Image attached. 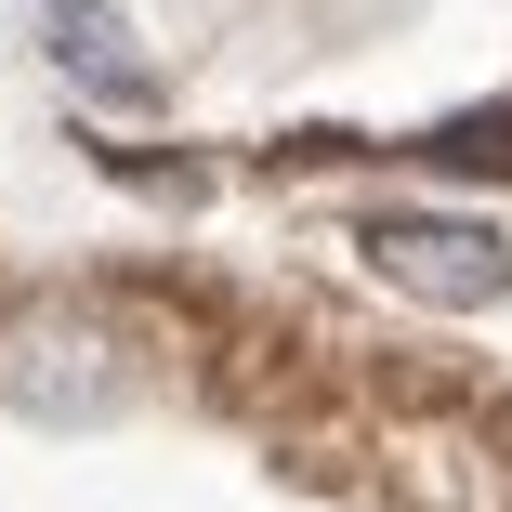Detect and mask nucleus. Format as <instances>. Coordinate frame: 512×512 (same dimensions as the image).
Listing matches in <instances>:
<instances>
[{
	"label": "nucleus",
	"instance_id": "nucleus-2",
	"mask_svg": "<svg viewBox=\"0 0 512 512\" xmlns=\"http://www.w3.org/2000/svg\"><path fill=\"white\" fill-rule=\"evenodd\" d=\"M40 53H53V79L92 92V106H158V53H145V27L119 0H40Z\"/></svg>",
	"mask_w": 512,
	"mask_h": 512
},
{
	"label": "nucleus",
	"instance_id": "nucleus-1",
	"mask_svg": "<svg viewBox=\"0 0 512 512\" xmlns=\"http://www.w3.org/2000/svg\"><path fill=\"white\" fill-rule=\"evenodd\" d=\"M368 263H381L394 289L447 302V316H473V302L512 289V250H499V224H473V211H368Z\"/></svg>",
	"mask_w": 512,
	"mask_h": 512
}]
</instances>
